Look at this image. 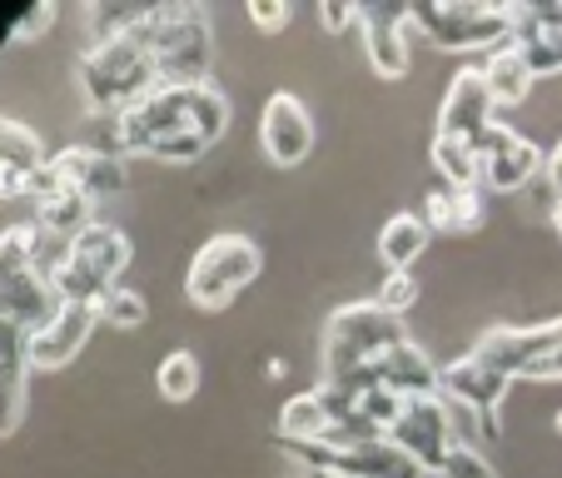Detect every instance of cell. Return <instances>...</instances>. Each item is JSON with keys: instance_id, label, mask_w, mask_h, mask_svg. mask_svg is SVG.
<instances>
[{"instance_id": "836d02e7", "label": "cell", "mask_w": 562, "mask_h": 478, "mask_svg": "<svg viewBox=\"0 0 562 478\" xmlns=\"http://www.w3.org/2000/svg\"><path fill=\"white\" fill-rule=\"evenodd\" d=\"M528 379H562V340H558V349H552V354H548V359H542V364H538V369H532V374H528Z\"/></svg>"}, {"instance_id": "83f0119b", "label": "cell", "mask_w": 562, "mask_h": 478, "mask_svg": "<svg viewBox=\"0 0 562 478\" xmlns=\"http://www.w3.org/2000/svg\"><path fill=\"white\" fill-rule=\"evenodd\" d=\"M414 299H418V279L408 275V269H393V275H383L379 304L389 309V314H398V319H404L408 309H414Z\"/></svg>"}, {"instance_id": "8992f818", "label": "cell", "mask_w": 562, "mask_h": 478, "mask_svg": "<svg viewBox=\"0 0 562 478\" xmlns=\"http://www.w3.org/2000/svg\"><path fill=\"white\" fill-rule=\"evenodd\" d=\"M125 265H130V234L95 220L90 230H80L70 240V255L55 269L50 285L60 294V304H100L120 285Z\"/></svg>"}, {"instance_id": "f1b7e54d", "label": "cell", "mask_w": 562, "mask_h": 478, "mask_svg": "<svg viewBox=\"0 0 562 478\" xmlns=\"http://www.w3.org/2000/svg\"><path fill=\"white\" fill-rule=\"evenodd\" d=\"M434 478H498V474H493V464L477 454L473 444H458L453 454H448L443 474H434Z\"/></svg>"}, {"instance_id": "30bf717a", "label": "cell", "mask_w": 562, "mask_h": 478, "mask_svg": "<svg viewBox=\"0 0 562 478\" xmlns=\"http://www.w3.org/2000/svg\"><path fill=\"white\" fill-rule=\"evenodd\" d=\"M558 340H562V319L518 324V330H513V324H498V330H488L473 344V354H483V359H488L493 369H503L508 379H528V374L558 349Z\"/></svg>"}, {"instance_id": "d590c367", "label": "cell", "mask_w": 562, "mask_h": 478, "mask_svg": "<svg viewBox=\"0 0 562 478\" xmlns=\"http://www.w3.org/2000/svg\"><path fill=\"white\" fill-rule=\"evenodd\" d=\"M558 230H562V214H558Z\"/></svg>"}, {"instance_id": "484cf974", "label": "cell", "mask_w": 562, "mask_h": 478, "mask_svg": "<svg viewBox=\"0 0 562 478\" xmlns=\"http://www.w3.org/2000/svg\"><path fill=\"white\" fill-rule=\"evenodd\" d=\"M155 389H159V399H170V404H190L194 393H200V354L194 349L165 354L155 369Z\"/></svg>"}, {"instance_id": "277c9868", "label": "cell", "mask_w": 562, "mask_h": 478, "mask_svg": "<svg viewBox=\"0 0 562 478\" xmlns=\"http://www.w3.org/2000/svg\"><path fill=\"white\" fill-rule=\"evenodd\" d=\"M408 25L438 51H498L513 41V5L493 0H418Z\"/></svg>"}, {"instance_id": "6da1fadb", "label": "cell", "mask_w": 562, "mask_h": 478, "mask_svg": "<svg viewBox=\"0 0 562 478\" xmlns=\"http://www.w3.org/2000/svg\"><path fill=\"white\" fill-rule=\"evenodd\" d=\"M229 125V96L210 80L200 86H159L110 125V149L120 159H200Z\"/></svg>"}, {"instance_id": "d6a6232c", "label": "cell", "mask_w": 562, "mask_h": 478, "mask_svg": "<svg viewBox=\"0 0 562 478\" xmlns=\"http://www.w3.org/2000/svg\"><path fill=\"white\" fill-rule=\"evenodd\" d=\"M542 170H548V180H552V200H558V210H562V140L552 145V155H548V165H542Z\"/></svg>"}, {"instance_id": "7402d4cb", "label": "cell", "mask_w": 562, "mask_h": 478, "mask_svg": "<svg viewBox=\"0 0 562 478\" xmlns=\"http://www.w3.org/2000/svg\"><path fill=\"white\" fill-rule=\"evenodd\" d=\"M424 220L434 234H473L477 224H483V194L438 185V190L424 200Z\"/></svg>"}, {"instance_id": "cb8c5ba5", "label": "cell", "mask_w": 562, "mask_h": 478, "mask_svg": "<svg viewBox=\"0 0 562 478\" xmlns=\"http://www.w3.org/2000/svg\"><path fill=\"white\" fill-rule=\"evenodd\" d=\"M428 240H434V230H428L424 214L398 210V214H393V220L379 230V259L389 265V275H393V269H408V265H414V259L428 249Z\"/></svg>"}, {"instance_id": "52a82bcc", "label": "cell", "mask_w": 562, "mask_h": 478, "mask_svg": "<svg viewBox=\"0 0 562 478\" xmlns=\"http://www.w3.org/2000/svg\"><path fill=\"white\" fill-rule=\"evenodd\" d=\"M265 269V255L249 234H214L210 245H200V255L190 259L184 275V294L194 309H224L245 294Z\"/></svg>"}, {"instance_id": "ffe728a7", "label": "cell", "mask_w": 562, "mask_h": 478, "mask_svg": "<svg viewBox=\"0 0 562 478\" xmlns=\"http://www.w3.org/2000/svg\"><path fill=\"white\" fill-rule=\"evenodd\" d=\"M41 165H45L41 135L31 125H21V120L0 115V200H25Z\"/></svg>"}, {"instance_id": "4316f807", "label": "cell", "mask_w": 562, "mask_h": 478, "mask_svg": "<svg viewBox=\"0 0 562 478\" xmlns=\"http://www.w3.org/2000/svg\"><path fill=\"white\" fill-rule=\"evenodd\" d=\"M95 314H100V324H115V330H139V324L149 319V304H145V294H139V289L115 285L95 304Z\"/></svg>"}, {"instance_id": "8d00e7d4", "label": "cell", "mask_w": 562, "mask_h": 478, "mask_svg": "<svg viewBox=\"0 0 562 478\" xmlns=\"http://www.w3.org/2000/svg\"><path fill=\"white\" fill-rule=\"evenodd\" d=\"M428 478H434V474H428Z\"/></svg>"}, {"instance_id": "e0dca14e", "label": "cell", "mask_w": 562, "mask_h": 478, "mask_svg": "<svg viewBox=\"0 0 562 478\" xmlns=\"http://www.w3.org/2000/svg\"><path fill=\"white\" fill-rule=\"evenodd\" d=\"M25 383H31V330L0 314V438H11L25 419Z\"/></svg>"}, {"instance_id": "f546056e", "label": "cell", "mask_w": 562, "mask_h": 478, "mask_svg": "<svg viewBox=\"0 0 562 478\" xmlns=\"http://www.w3.org/2000/svg\"><path fill=\"white\" fill-rule=\"evenodd\" d=\"M50 25H55V5H50V0H35L31 11L11 25V41H35V35H45Z\"/></svg>"}, {"instance_id": "4dcf8cb0", "label": "cell", "mask_w": 562, "mask_h": 478, "mask_svg": "<svg viewBox=\"0 0 562 478\" xmlns=\"http://www.w3.org/2000/svg\"><path fill=\"white\" fill-rule=\"evenodd\" d=\"M249 21H255L259 31L274 35V31H284L289 25V5L284 0H249Z\"/></svg>"}, {"instance_id": "d6986e66", "label": "cell", "mask_w": 562, "mask_h": 478, "mask_svg": "<svg viewBox=\"0 0 562 478\" xmlns=\"http://www.w3.org/2000/svg\"><path fill=\"white\" fill-rule=\"evenodd\" d=\"M50 165H55V175H60L65 185H75V190H86L95 204L125 190V159H120L115 149L70 145V149H60V155H50Z\"/></svg>"}, {"instance_id": "3957f363", "label": "cell", "mask_w": 562, "mask_h": 478, "mask_svg": "<svg viewBox=\"0 0 562 478\" xmlns=\"http://www.w3.org/2000/svg\"><path fill=\"white\" fill-rule=\"evenodd\" d=\"M135 35L145 41V51L155 55L165 86H200V80H210L214 31L200 5H190V0L145 5V11L135 15Z\"/></svg>"}, {"instance_id": "603a6c76", "label": "cell", "mask_w": 562, "mask_h": 478, "mask_svg": "<svg viewBox=\"0 0 562 478\" xmlns=\"http://www.w3.org/2000/svg\"><path fill=\"white\" fill-rule=\"evenodd\" d=\"M329 429H334V409L324 399V389H304L279 414V444H318Z\"/></svg>"}, {"instance_id": "4fadbf2b", "label": "cell", "mask_w": 562, "mask_h": 478, "mask_svg": "<svg viewBox=\"0 0 562 478\" xmlns=\"http://www.w3.org/2000/svg\"><path fill=\"white\" fill-rule=\"evenodd\" d=\"M438 374H443V364H434L414 340H404V344H393L389 354H379L373 364L344 374V379L349 383H379V389L398 393V399H414V393H438ZM324 383H334V379H324Z\"/></svg>"}, {"instance_id": "7c38bea8", "label": "cell", "mask_w": 562, "mask_h": 478, "mask_svg": "<svg viewBox=\"0 0 562 478\" xmlns=\"http://www.w3.org/2000/svg\"><path fill=\"white\" fill-rule=\"evenodd\" d=\"M259 145L284 170L308 159V149H314V115H308L304 100L289 96V90H274L265 100V110H259Z\"/></svg>"}, {"instance_id": "8fae6325", "label": "cell", "mask_w": 562, "mask_h": 478, "mask_svg": "<svg viewBox=\"0 0 562 478\" xmlns=\"http://www.w3.org/2000/svg\"><path fill=\"white\" fill-rule=\"evenodd\" d=\"M477 165H483V185H488V190L513 194L548 165V155H542L532 140H522L518 130L493 125L488 135L477 140Z\"/></svg>"}, {"instance_id": "5b68a950", "label": "cell", "mask_w": 562, "mask_h": 478, "mask_svg": "<svg viewBox=\"0 0 562 478\" xmlns=\"http://www.w3.org/2000/svg\"><path fill=\"white\" fill-rule=\"evenodd\" d=\"M404 340H408L404 319L389 314L379 299L334 309V319L324 324V349H318V359H324V379H344V374L373 364L379 354H389L393 344H404Z\"/></svg>"}, {"instance_id": "d4e9b609", "label": "cell", "mask_w": 562, "mask_h": 478, "mask_svg": "<svg viewBox=\"0 0 562 478\" xmlns=\"http://www.w3.org/2000/svg\"><path fill=\"white\" fill-rule=\"evenodd\" d=\"M434 170L443 185L453 190H477L483 180V165H477V145L458 135H434Z\"/></svg>"}, {"instance_id": "7a4b0ae2", "label": "cell", "mask_w": 562, "mask_h": 478, "mask_svg": "<svg viewBox=\"0 0 562 478\" xmlns=\"http://www.w3.org/2000/svg\"><path fill=\"white\" fill-rule=\"evenodd\" d=\"M139 11H145V5H139ZM159 86H165V80H159V65H155V55L145 51V41L135 35V21H130L125 31L95 41L80 55V96L105 120L125 115L130 105L155 96Z\"/></svg>"}, {"instance_id": "9a60e30c", "label": "cell", "mask_w": 562, "mask_h": 478, "mask_svg": "<svg viewBox=\"0 0 562 478\" xmlns=\"http://www.w3.org/2000/svg\"><path fill=\"white\" fill-rule=\"evenodd\" d=\"M513 45L538 75L562 70V0H518L513 5Z\"/></svg>"}, {"instance_id": "e575fe53", "label": "cell", "mask_w": 562, "mask_h": 478, "mask_svg": "<svg viewBox=\"0 0 562 478\" xmlns=\"http://www.w3.org/2000/svg\"><path fill=\"white\" fill-rule=\"evenodd\" d=\"M552 429H558V438H562V409H558V414H552Z\"/></svg>"}, {"instance_id": "1f68e13d", "label": "cell", "mask_w": 562, "mask_h": 478, "mask_svg": "<svg viewBox=\"0 0 562 478\" xmlns=\"http://www.w3.org/2000/svg\"><path fill=\"white\" fill-rule=\"evenodd\" d=\"M318 21L329 25L334 35H339V31H349V25H353V31H359V5H334V0H329V5H318Z\"/></svg>"}, {"instance_id": "5bb4252c", "label": "cell", "mask_w": 562, "mask_h": 478, "mask_svg": "<svg viewBox=\"0 0 562 478\" xmlns=\"http://www.w3.org/2000/svg\"><path fill=\"white\" fill-rule=\"evenodd\" d=\"M493 96H488V80H483V70L477 65H463V70L453 75V86H448L443 105H438V130L434 135H458V140H483L498 120H493Z\"/></svg>"}, {"instance_id": "ac0fdd59", "label": "cell", "mask_w": 562, "mask_h": 478, "mask_svg": "<svg viewBox=\"0 0 562 478\" xmlns=\"http://www.w3.org/2000/svg\"><path fill=\"white\" fill-rule=\"evenodd\" d=\"M100 314L95 304H60L41 330L31 334V369H60L75 354L86 349V340L95 334Z\"/></svg>"}, {"instance_id": "2e32d148", "label": "cell", "mask_w": 562, "mask_h": 478, "mask_svg": "<svg viewBox=\"0 0 562 478\" xmlns=\"http://www.w3.org/2000/svg\"><path fill=\"white\" fill-rule=\"evenodd\" d=\"M408 5H359V35H363V55H369L373 75L398 80L408 70Z\"/></svg>"}, {"instance_id": "44dd1931", "label": "cell", "mask_w": 562, "mask_h": 478, "mask_svg": "<svg viewBox=\"0 0 562 478\" xmlns=\"http://www.w3.org/2000/svg\"><path fill=\"white\" fill-rule=\"evenodd\" d=\"M483 80H488V96H493V105H522L528 100V90H532V80H538V70L528 65V55L518 51V45H498L493 55H483Z\"/></svg>"}, {"instance_id": "ba28073f", "label": "cell", "mask_w": 562, "mask_h": 478, "mask_svg": "<svg viewBox=\"0 0 562 478\" xmlns=\"http://www.w3.org/2000/svg\"><path fill=\"white\" fill-rule=\"evenodd\" d=\"M389 444L414 458L424 474H443L448 454H453L463 438H458L453 409H448L443 393H414V399H404L398 419H393Z\"/></svg>"}, {"instance_id": "9c48e42d", "label": "cell", "mask_w": 562, "mask_h": 478, "mask_svg": "<svg viewBox=\"0 0 562 478\" xmlns=\"http://www.w3.org/2000/svg\"><path fill=\"white\" fill-rule=\"evenodd\" d=\"M508 374L493 369L483 354L468 349L463 359H448L443 374H438V393L448 399V409H458V414H468L477 424V419H493L503 404V393H508Z\"/></svg>"}]
</instances>
